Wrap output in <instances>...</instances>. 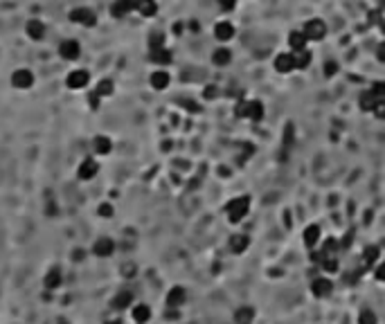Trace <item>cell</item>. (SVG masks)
Wrapping results in <instances>:
<instances>
[{
	"label": "cell",
	"instance_id": "cell-1",
	"mask_svg": "<svg viewBox=\"0 0 385 324\" xmlns=\"http://www.w3.org/2000/svg\"><path fill=\"white\" fill-rule=\"evenodd\" d=\"M250 212V196H239V198H232L228 205H225V214L230 218V223H239L243 218L248 216Z\"/></svg>",
	"mask_w": 385,
	"mask_h": 324
},
{
	"label": "cell",
	"instance_id": "cell-2",
	"mask_svg": "<svg viewBox=\"0 0 385 324\" xmlns=\"http://www.w3.org/2000/svg\"><path fill=\"white\" fill-rule=\"evenodd\" d=\"M302 32H304V36L309 38V41H322V38L326 36V25L320 18H313V21L306 23Z\"/></svg>",
	"mask_w": 385,
	"mask_h": 324
},
{
	"label": "cell",
	"instance_id": "cell-3",
	"mask_svg": "<svg viewBox=\"0 0 385 324\" xmlns=\"http://www.w3.org/2000/svg\"><path fill=\"white\" fill-rule=\"evenodd\" d=\"M115 252V241L111 236H99V239L92 243V255L104 259V257H111Z\"/></svg>",
	"mask_w": 385,
	"mask_h": 324
},
{
	"label": "cell",
	"instance_id": "cell-4",
	"mask_svg": "<svg viewBox=\"0 0 385 324\" xmlns=\"http://www.w3.org/2000/svg\"><path fill=\"white\" fill-rule=\"evenodd\" d=\"M97 171H99L97 160L86 158V160H81L79 169H77V176H79V180H90V178H95V176H97Z\"/></svg>",
	"mask_w": 385,
	"mask_h": 324
},
{
	"label": "cell",
	"instance_id": "cell-5",
	"mask_svg": "<svg viewBox=\"0 0 385 324\" xmlns=\"http://www.w3.org/2000/svg\"><path fill=\"white\" fill-rule=\"evenodd\" d=\"M333 291V284L326 279V277H318V279H313V284H311V293L316 295V297H329Z\"/></svg>",
	"mask_w": 385,
	"mask_h": 324
},
{
	"label": "cell",
	"instance_id": "cell-6",
	"mask_svg": "<svg viewBox=\"0 0 385 324\" xmlns=\"http://www.w3.org/2000/svg\"><path fill=\"white\" fill-rule=\"evenodd\" d=\"M88 81H90V75H88L86 70H75V72H70V75H68L65 84H68V88H75V90H79V88L88 86Z\"/></svg>",
	"mask_w": 385,
	"mask_h": 324
},
{
	"label": "cell",
	"instance_id": "cell-7",
	"mask_svg": "<svg viewBox=\"0 0 385 324\" xmlns=\"http://www.w3.org/2000/svg\"><path fill=\"white\" fill-rule=\"evenodd\" d=\"M70 18L75 23H79V25H95V11H90L88 7H77V9H72Z\"/></svg>",
	"mask_w": 385,
	"mask_h": 324
},
{
	"label": "cell",
	"instance_id": "cell-8",
	"mask_svg": "<svg viewBox=\"0 0 385 324\" xmlns=\"http://www.w3.org/2000/svg\"><path fill=\"white\" fill-rule=\"evenodd\" d=\"M185 299H187V293H185V288H180V286H174L169 293H167V306L169 308L182 306Z\"/></svg>",
	"mask_w": 385,
	"mask_h": 324
},
{
	"label": "cell",
	"instance_id": "cell-9",
	"mask_svg": "<svg viewBox=\"0 0 385 324\" xmlns=\"http://www.w3.org/2000/svg\"><path fill=\"white\" fill-rule=\"evenodd\" d=\"M295 68V57L291 52H282V54H277V59H275V70L277 72H291V70Z\"/></svg>",
	"mask_w": 385,
	"mask_h": 324
},
{
	"label": "cell",
	"instance_id": "cell-10",
	"mask_svg": "<svg viewBox=\"0 0 385 324\" xmlns=\"http://www.w3.org/2000/svg\"><path fill=\"white\" fill-rule=\"evenodd\" d=\"M79 52H81V48H79V43L77 41H63L59 45V54L65 59V61H75V59L79 57Z\"/></svg>",
	"mask_w": 385,
	"mask_h": 324
},
{
	"label": "cell",
	"instance_id": "cell-11",
	"mask_svg": "<svg viewBox=\"0 0 385 324\" xmlns=\"http://www.w3.org/2000/svg\"><path fill=\"white\" fill-rule=\"evenodd\" d=\"M111 306L118 308V311H124V308L133 306V293L131 291H119L118 295L111 299Z\"/></svg>",
	"mask_w": 385,
	"mask_h": 324
},
{
	"label": "cell",
	"instance_id": "cell-12",
	"mask_svg": "<svg viewBox=\"0 0 385 324\" xmlns=\"http://www.w3.org/2000/svg\"><path fill=\"white\" fill-rule=\"evenodd\" d=\"M131 318L135 324H147L151 320V308L147 304H135V306H131Z\"/></svg>",
	"mask_w": 385,
	"mask_h": 324
},
{
	"label": "cell",
	"instance_id": "cell-13",
	"mask_svg": "<svg viewBox=\"0 0 385 324\" xmlns=\"http://www.w3.org/2000/svg\"><path fill=\"white\" fill-rule=\"evenodd\" d=\"M133 9H135V0H115L113 7H111V14L115 18H122V16H126L128 11H133Z\"/></svg>",
	"mask_w": 385,
	"mask_h": 324
},
{
	"label": "cell",
	"instance_id": "cell-14",
	"mask_svg": "<svg viewBox=\"0 0 385 324\" xmlns=\"http://www.w3.org/2000/svg\"><path fill=\"white\" fill-rule=\"evenodd\" d=\"M43 284H45V288H48V291H57V288L63 284V275H61L59 268H52V270H48V275H45Z\"/></svg>",
	"mask_w": 385,
	"mask_h": 324
},
{
	"label": "cell",
	"instance_id": "cell-15",
	"mask_svg": "<svg viewBox=\"0 0 385 324\" xmlns=\"http://www.w3.org/2000/svg\"><path fill=\"white\" fill-rule=\"evenodd\" d=\"M248 245H250V236L248 234H235L230 239V250L235 255H241V252H246Z\"/></svg>",
	"mask_w": 385,
	"mask_h": 324
},
{
	"label": "cell",
	"instance_id": "cell-16",
	"mask_svg": "<svg viewBox=\"0 0 385 324\" xmlns=\"http://www.w3.org/2000/svg\"><path fill=\"white\" fill-rule=\"evenodd\" d=\"M11 84L16 88H30L34 84V77L30 75V70H16L14 77H11Z\"/></svg>",
	"mask_w": 385,
	"mask_h": 324
},
{
	"label": "cell",
	"instance_id": "cell-17",
	"mask_svg": "<svg viewBox=\"0 0 385 324\" xmlns=\"http://www.w3.org/2000/svg\"><path fill=\"white\" fill-rule=\"evenodd\" d=\"M214 36L219 38V41H230V38L235 36V27H232V23H228V21L216 23V27H214Z\"/></svg>",
	"mask_w": 385,
	"mask_h": 324
},
{
	"label": "cell",
	"instance_id": "cell-18",
	"mask_svg": "<svg viewBox=\"0 0 385 324\" xmlns=\"http://www.w3.org/2000/svg\"><path fill=\"white\" fill-rule=\"evenodd\" d=\"M169 72H165V70H155L153 75H151V86H153L155 90H165L167 86H169Z\"/></svg>",
	"mask_w": 385,
	"mask_h": 324
},
{
	"label": "cell",
	"instance_id": "cell-19",
	"mask_svg": "<svg viewBox=\"0 0 385 324\" xmlns=\"http://www.w3.org/2000/svg\"><path fill=\"white\" fill-rule=\"evenodd\" d=\"M252 320H255V308H252V306L237 308V313H235V322L237 324H252Z\"/></svg>",
	"mask_w": 385,
	"mask_h": 324
},
{
	"label": "cell",
	"instance_id": "cell-20",
	"mask_svg": "<svg viewBox=\"0 0 385 324\" xmlns=\"http://www.w3.org/2000/svg\"><path fill=\"white\" fill-rule=\"evenodd\" d=\"M379 101H381V99H379V97H376L372 90H365L363 95H360L358 104H360V108H363V111H369V113H372V111L376 108V104H379Z\"/></svg>",
	"mask_w": 385,
	"mask_h": 324
},
{
	"label": "cell",
	"instance_id": "cell-21",
	"mask_svg": "<svg viewBox=\"0 0 385 324\" xmlns=\"http://www.w3.org/2000/svg\"><path fill=\"white\" fill-rule=\"evenodd\" d=\"M318 241H320V228H318V225H309V228L304 230V245L313 250Z\"/></svg>",
	"mask_w": 385,
	"mask_h": 324
},
{
	"label": "cell",
	"instance_id": "cell-22",
	"mask_svg": "<svg viewBox=\"0 0 385 324\" xmlns=\"http://www.w3.org/2000/svg\"><path fill=\"white\" fill-rule=\"evenodd\" d=\"M135 9L142 16H153L155 11H158V5H155V0H135Z\"/></svg>",
	"mask_w": 385,
	"mask_h": 324
},
{
	"label": "cell",
	"instance_id": "cell-23",
	"mask_svg": "<svg viewBox=\"0 0 385 324\" xmlns=\"http://www.w3.org/2000/svg\"><path fill=\"white\" fill-rule=\"evenodd\" d=\"M306 41H309V38L304 36V32H291L289 34V45L295 50V52L306 50Z\"/></svg>",
	"mask_w": 385,
	"mask_h": 324
},
{
	"label": "cell",
	"instance_id": "cell-24",
	"mask_svg": "<svg viewBox=\"0 0 385 324\" xmlns=\"http://www.w3.org/2000/svg\"><path fill=\"white\" fill-rule=\"evenodd\" d=\"M27 34H30V38H34V41H41V38L45 36V25H43L41 21H30L27 23Z\"/></svg>",
	"mask_w": 385,
	"mask_h": 324
},
{
	"label": "cell",
	"instance_id": "cell-25",
	"mask_svg": "<svg viewBox=\"0 0 385 324\" xmlns=\"http://www.w3.org/2000/svg\"><path fill=\"white\" fill-rule=\"evenodd\" d=\"M212 61H214V65H228L232 61V52L228 48H219L212 54Z\"/></svg>",
	"mask_w": 385,
	"mask_h": 324
},
{
	"label": "cell",
	"instance_id": "cell-26",
	"mask_svg": "<svg viewBox=\"0 0 385 324\" xmlns=\"http://www.w3.org/2000/svg\"><path fill=\"white\" fill-rule=\"evenodd\" d=\"M92 144H95V151L99 155H104V153H111V138H106V135H97L95 140H92Z\"/></svg>",
	"mask_w": 385,
	"mask_h": 324
},
{
	"label": "cell",
	"instance_id": "cell-27",
	"mask_svg": "<svg viewBox=\"0 0 385 324\" xmlns=\"http://www.w3.org/2000/svg\"><path fill=\"white\" fill-rule=\"evenodd\" d=\"M379 255H381V252H379L376 245H367V248L363 250V264L367 268H372V266H374V261L379 259Z\"/></svg>",
	"mask_w": 385,
	"mask_h": 324
},
{
	"label": "cell",
	"instance_id": "cell-28",
	"mask_svg": "<svg viewBox=\"0 0 385 324\" xmlns=\"http://www.w3.org/2000/svg\"><path fill=\"white\" fill-rule=\"evenodd\" d=\"M151 61L155 63H169L171 61V52L165 48H158V50H151Z\"/></svg>",
	"mask_w": 385,
	"mask_h": 324
},
{
	"label": "cell",
	"instance_id": "cell-29",
	"mask_svg": "<svg viewBox=\"0 0 385 324\" xmlns=\"http://www.w3.org/2000/svg\"><path fill=\"white\" fill-rule=\"evenodd\" d=\"M252 122H262L264 119V104L262 101H250V115Z\"/></svg>",
	"mask_w": 385,
	"mask_h": 324
},
{
	"label": "cell",
	"instance_id": "cell-30",
	"mask_svg": "<svg viewBox=\"0 0 385 324\" xmlns=\"http://www.w3.org/2000/svg\"><path fill=\"white\" fill-rule=\"evenodd\" d=\"M295 57V68H306L311 63V52L309 50H299V52L293 54Z\"/></svg>",
	"mask_w": 385,
	"mask_h": 324
},
{
	"label": "cell",
	"instance_id": "cell-31",
	"mask_svg": "<svg viewBox=\"0 0 385 324\" xmlns=\"http://www.w3.org/2000/svg\"><path fill=\"white\" fill-rule=\"evenodd\" d=\"M358 324H376V313L372 308H363L358 315Z\"/></svg>",
	"mask_w": 385,
	"mask_h": 324
},
{
	"label": "cell",
	"instance_id": "cell-32",
	"mask_svg": "<svg viewBox=\"0 0 385 324\" xmlns=\"http://www.w3.org/2000/svg\"><path fill=\"white\" fill-rule=\"evenodd\" d=\"M338 245H340V243H338L336 239H326L325 245H322V255H325V257H331L333 252L338 250Z\"/></svg>",
	"mask_w": 385,
	"mask_h": 324
},
{
	"label": "cell",
	"instance_id": "cell-33",
	"mask_svg": "<svg viewBox=\"0 0 385 324\" xmlns=\"http://www.w3.org/2000/svg\"><path fill=\"white\" fill-rule=\"evenodd\" d=\"M235 115L237 117H248V115H250V101L241 99L239 104H237V108H235Z\"/></svg>",
	"mask_w": 385,
	"mask_h": 324
},
{
	"label": "cell",
	"instance_id": "cell-34",
	"mask_svg": "<svg viewBox=\"0 0 385 324\" xmlns=\"http://www.w3.org/2000/svg\"><path fill=\"white\" fill-rule=\"evenodd\" d=\"M320 266L325 268V272H331V275H333V272H338V261L331 259V257H325Z\"/></svg>",
	"mask_w": 385,
	"mask_h": 324
},
{
	"label": "cell",
	"instance_id": "cell-35",
	"mask_svg": "<svg viewBox=\"0 0 385 324\" xmlns=\"http://www.w3.org/2000/svg\"><path fill=\"white\" fill-rule=\"evenodd\" d=\"M113 92V81H99V86H97V97H104V95H111Z\"/></svg>",
	"mask_w": 385,
	"mask_h": 324
},
{
	"label": "cell",
	"instance_id": "cell-36",
	"mask_svg": "<svg viewBox=\"0 0 385 324\" xmlns=\"http://www.w3.org/2000/svg\"><path fill=\"white\" fill-rule=\"evenodd\" d=\"M369 90L374 92V95L379 97L381 101H385V84H383V81H376V84L372 86V88H369Z\"/></svg>",
	"mask_w": 385,
	"mask_h": 324
},
{
	"label": "cell",
	"instance_id": "cell-37",
	"mask_svg": "<svg viewBox=\"0 0 385 324\" xmlns=\"http://www.w3.org/2000/svg\"><path fill=\"white\" fill-rule=\"evenodd\" d=\"M162 43H165V38H162V34H153V36L149 38V45H151V50H158V48H162Z\"/></svg>",
	"mask_w": 385,
	"mask_h": 324
},
{
	"label": "cell",
	"instance_id": "cell-38",
	"mask_svg": "<svg viewBox=\"0 0 385 324\" xmlns=\"http://www.w3.org/2000/svg\"><path fill=\"white\" fill-rule=\"evenodd\" d=\"M336 72H338V63H336V61H326V63H325V75L333 77Z\"/></svg>",
	"mask_w": 385,
	"mask_h": 324
},
{
	"label": "cell",
	"instance_id": "cell-39",
	"mask_svg": "<svg viewBox=\"0 0 385 324\" xmlns=\"http://www.w3.org/2000/svg\"><path fill=\"white\" fill-rule=\"evenodd\" d=\"M374 277H376V282H381V284L385 282V264H379V266H376Z\"/></svg>",
	"mask_w": 385,
	"mask_h": 324
},
{
	"label": "cell",
	"instance_id": "cell-40",
	"mask_svg": "<svg viewBox=\"0 0 385 324\" xmlns=\"http://www.w3.org/2000/svg\"><path fill=\"white\" fill-rule=\"evenodd\" d=\"M219 2V7L223 11H230V9H235V5H237V0H216Z\"/></svg>",
	"mask_w": 385,
	"mask_h": 324
},
{
	"label": "cell",
	"instance_id": "cell-41",
	"mask_svg": "<svg viewBox=\"0 0 385 324\" xmlns=\"http://www.w3.org/2000/svg\"><path fill=\"white\" fill-rule=\"evenodd\" d=\"M203 95H205V99H214V97L219 95V88H216V86H207L203 90Z\"/></svg>",
	"mask_w": 385,
	"mask_h": 324
},
{
	"label": "cell",
	"instance_id": "cell-42",
	"mask_svg": "<svg viewBox=\"0 0 385 324\" xmlns=\"http://www.w3.org/2000/svg\"><path fill=\"white\" fill-rule=\"evenodd\" d=\"M372 113H374L379 119H385V101H379V104H376V108Z\"/></svg>",
	"mask_w": 385,
	"mask_h": 324
},
{
	"label": "cell",
	"instance_id": "cell-43",
	"mask_svg": "<svg viewBox=\"0 0 385 324\" xmlns=\"http://www.w3.org/2000/svg\"><path fill=\"white\" fill-rule=\"evenodd\" d=\"M376 59H379L381 63H385V41L379 43V48H376Z\"/></svg>",
	"mask_w": 385,
	"mask_h": 324
},
{
	"label": "cell",
	"instance_id": "cell-44",
	"mask_svg": "<svg viewBox=\"0 0 385 324\" xmlns=\"http://www.w3.org/2000/svg\"><path fill=\"white\" fill-rule=\"evenodd\" d=\"M99 214H102L104 218H111L113 216V207H111V205H102V207H99Z\"/></svg>",
	"mask_w": 385,
	"mask_h": 324
},
{
	"label": "cell",
	"instance_id": "cell-45",
	"mask_svg": "<svg viewBox=\"0 0 385 324\" xmlns=\"http://www.w3.org/2000/svg\"><path fill=\"white\" fill-rule=\"evenodd\" d=\"M369 23H372V25H374V23H381V14L379 11H369V18H367Z\"/></svg>",
	"mask_w": 385,
	"mask_h": 324
},
{
	"label": "cell",
	"instance_id": "cell-46",
	"mask_svg": "<svg viewBox=\"0 0 385 324\" xmlns=\"http://www.w3.org/2000/svg\"><path fill=\"white\" fill-rule=\"evenodd\" d=\"M352 241H354V232H347L345 234V239H342V245L347 248V245H352Z\"/></svg>",
	"mask_w": 385,
	"mask_h": 324
},
{
	"label": "cell",
	"instance_id": "cell-47",
	"mask_svg": "<svg viewBox=\"0 0 385 324\" xmlns=\"http://www.w3.org/2000/svg\"><path fill=\"white\" fill-rule=\"evenodd\" d=\"M379 27H381V32L385 34V18H381V23H379Z\"/></svg>",
	"mask_w": 385,
	"mask_h": 324
},
{
	"label": "cell",
	"instance_id": "cell-48",
	"mask_svg": "<svg viewBox=\"0 0 385 324\" xmlns=\"http://www.w3.org/2000/svg\"><path fill=\"white\" fill-rule=\"evenodd\" d=\"M104 324H122L119 320H108V322H104Z\"/></svg>",
	"mask_w": 385,
	"mask_h": 324
}]
</instances>
